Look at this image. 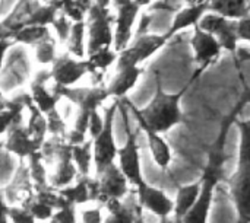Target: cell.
Masks as SVG:
<instances>
[{
  "label": "cell",
  "instance_id": "6da1fadb",
  "mask_svg": "<svg viewBox=\"0 0 250 223\" xmlns=\"http://www.w3.org/2000/svg\"><path fill=\"white\" fill-rule=\"evenodd\" d=\"M186 91L188 86L183 88L180 92L168 93L163 89L160 76H157L155 93L151 102L144 108H136L130 102H126V107L136 118L138 126L142 131L151 130L154 133L164 134L183 123L185 115L182 110V99Z\"/></svg>",
  "mask_w": 250,
  "mask_h": 223
},
{
  "label": "cell",
  "instance_id": "7a4b0ae2",
  "mask_svg": "<svg viewBox=\"0 0 250 223\" xmlns=\"http://www.w3.org/2000/svg\"><path fill=\"white\" fill-rule=\"evenodd\" d=\"M53 91L60 96V99H66L78 108V115L75 120V126L72 129L86 136H88L89 117L94 112H97L98 108L110 98L107 92V86L104 85L89 86V88H76V86L60 88L54 85Z\"/></svg>",
  "mask_w": 250,
  "mask_h": 223
},
{
  "label": "cell",
  "instance_id": "3957f363",
  "mask_svg": "<svg viewBox=\"0 0 250 223\" xmlns=\"http://www.w3.org/2000/svg\"><path fill=\"white\" fill-rule=\"evenodd\" d=\"M120 101H114L104 112V127L101 133L92 140V153H94V177L101 175L108 167L116 164L119 148L114 137V120L119 112Z\"/></svg>",
  "mask_w": 250,
  "mask_h": 223
},
{
  "label": "cell",
  "instance_id": "277c9868",
  "mask_svg": "<svg viewBox=\"0 0 250 223\" xmlns=\"http://www.w3.org/2000/svg\"><path fill=\"white\" fill-rule=\"evenodd\" d=\"M119 111L122 112L125 129H126V142L123 148L119 149L117 152V165L120 171L125 174L127 178L129 184L133 187H138L142 184L144 175H142V164H141V152H139V143H138V134L132 130L127 118V110L122 105H119Z\"/></svg>",
  "mask_w": 250,
  "mask_h": 223
},
{
  "label": "cell",
  "instance_id": "5b68a950",
  "mask_svg": "<svg viewBox=\"0 0 250 223\" xmlns=\"http://www.w3.org/2000/svg\"><path fill=\"white\" fill-rule=\"evenodd\" d=\"M86 29H88V44H86V56L105 48L113 47L114 41V29L113 23L116 16L111 15L108 7H103L95 4L88 12Z\"/></svg>",
  "mask_w": 250,
  "mask_h": 223
},
{
  "label": "cell",
  "instance_id": "8992f818",
  "mask_svg": "<svg viewBox=\"0 0 250 223\" xmlns=\"http://www.w3.org/2000/svg\"><path fill=\"white\" fill-rule=\"evenodd\" d=\"M168 41L166 34H142L136 35L127 48L119 53L116 69L123 67H138L141 63L152 57L160 51Z\"/></svg>",
  "mask_w": 250,
  "mask_h": 223
},
{
  "label": "cell",
  "instance_id": "52a82bcc",
  "mask_svg": "<svg viewBox=\"0 0 250 223\" xmlns=\"http://www.w3.org/2000/svg\"><path fill=\"white\" fill-rule=\"evenodd\" d=\"M229 188L237 212V223H250V159H237Z\"/></svg>",
  "mask_w": 250,
  "mask_h": 223
},
{
  "label": "cell",
  "instance_id": "ba28073f",
  "mask_svg": "<svg viewBox=\"0 0 250 223\" xmlns=\"http://www.w3.org/2000/svg\"><path fill=\"white\" fill-rule=\"evenodd\" d=\"M113 6L117 12L114 19L113 48L119 54L125 48H127L132 41V29L141 6L135 0H113Z\"/></svg>",
  "mask_w": 250,
  "mask_h": 223
},
{
  "label": "cell",
  "instance_id": "9c48e42d",
  "mask_svg": "<svg viewBox=\"0 0 250 223\" xmlns=\"http://www.w3.org/2000/svg\"><path fill=\"white\" fill-rule=\"evenodd\" d=\"M50 74L56 86L70 88L75 86L83 76L89 74V66L85 58L79 60L69 53H62L51 64Z\"/></svg>",
  "mask_w": 250,
  "mask_h": 223
},
{
  "label": "cell",
  "instance_id": "30bf717a",
  "mask_svg": "<svg viewBox=\"0 0 250 223\" xmlns=\"http://www.w3.org/2000/svg\"><path fill=\"white\" fill-rule=\"evenodd\" d=\"M237 20H230L227 18H223L220 15L207 12L198 26L211 34L221 45L223 50L229 51V53H236L237 51V45H239V37H237V26H236Z\"/></svg>",
  "mask_w": 250,
  "mask_h": 223
},
{
  "label": "cell",
  "instance_id": "8fae6325",
  "mask_svg": "<svg viewBox=\"0 0 250 223\" xmlns=\"http://www.w3.org/2000/svg\"><path fill=\"white\" fill-rule=\"evenodd\" d=\"M136 190V199H138V206L142 210H146L152 215H155L160 221L161 219H168L174 213V200L167 196V193L158 187H154L144 181Z\"/></svg>",
  "mask_w": 250,
  "mask_h": 223
},
{
  "label": "cell",
  "instance_id": "7c38bea8",
  "mask_svg": "<svg viewBox=\"0 0 250 223\" xmlns=\"http://www.w3.org/2000/svg\"><path fill=\"white\" fill-rule=\"evenodd\" d=\"M190 45L193 50L195 63L198 64V70L201 73L205 72L208 67H211L215 61H218L223 51L220 42L211 34L202 31L198 25L193 26Z\"/></svg>",
  "mask_w": 250,
  "mask_h": 223
},
{
  "label": "cell",
  "instance_id": "4fadbf2b",
  "mask_svg": "<svg viewBox=\"0 0 250 223\" xmlns=\"http://www.w3.org/2000/svg\"><path fill=\"white\" fill-rule=\"evenodd\" d=\"M100 183V197L98 204L104 206L111 200H125L129 194V181L120 171L117 164L108 167L101 175L97 177Z\"/></svg>",
  "mask_w": 250,
  "mask_h": 223
},
{
  "label": "cell",
  "instance_id": "5bb4252c",
  "mask_svg": "<svg viewBox=\"0 0 250 223\" xmlns=\"http://www.w3.org/2000/svg\"><path fill=\"white\" fill-rule=\"evenodd\" d=\"M54 164L56 169L53 174L48 175V184L56 190H62L72 186L79 174L72 159V146L66 140H62L59 143Z\"/></svg>",
  "mask_w": 250,
  "mask_h": 223
},
{
  "label": "cell",
  "instance_id": "9a60e30c",
  "mask_svg": "<svg viewBox=\"0 0 250 223\" xmlns=\"http://www.w3.org/2000/svg\"><path fill=\"white\" fill-rule=\"evenodd\" d=\"M48 80H51L50 69H41L35 73L29 86L31 101L44 115L57 110V105L62 101L60 96L47 86Z\"/></svg>",
  "mask_w": 250,
  "mask_h": 223
},
{
  "label": "cell",
  "instance_id": "2e32d148",
  "mask_svg": "<svg viewBox=\"0 0 250 223\" xmlns=\"http://www.w3.org/2000/svg\"><path fill=\"white\" fill-rule=\"evenodd\" d=\"M60 196L72 206H81L86 203H98L100 197V183L97 177L92 175H78L75 183L66 188L59 190Z\"/></svg>",
  "mask_w": 250,
  "mask_h": 223
},
{
  "label": "cell",
  "instance_id": "e0dca14e",
  "mask_svg": "<svg viewBox=\"0 0 250 223\" xmlns=\"http://www.w3.org/2000/svg\"><path fill=\"white\" fill-rule=\"evenodd\" d=\"M4 149L18 156L19 159H28L37 152L41 150V146L29 136L26 127L23 123L15 124L9 129L6 133V140H4Z\"/></svg>",
  "mask_w": 250,
  "mask_h": 223
},
{
  "label": "cell",
  "instance_id": "ac0fdd59",
  "mask_svg": "<svg viewBox=\"0 0 250 223\" xmlns=\"http://www.w3.org/2000/svg\"><path fill=\"white\" fill-rule=\"evenodd\" d=\"M32 193H34V186L31 181L28 165H23V162H21L13 180L3 191L4 199L9 206H18V203L22 204Z\"/></svg>",
  "mask_w": 250,
  "mask_h": 223
},
{
  "label": "cell",
  "instance_id": "d6986e66",
  "mask_svg": "<svg viewBox=\"0 0 250 223\" xmlns=\"http://www.w3.org/2000/svg\"><path fill=\"white\" fill-rule=\"evenodd\" d=\"M144 73L142 67H123L116 69V74L107 85V92L110 98L116 101H123L126 95L136 86L138 80Z\"/></svg>",
  "mask_w": 250,
  "mask_h": 223
},
{
  "label": "cell",
  "instance_id": "ffe728a7",
  "mask_svg": "<svg viewBox=\"0 0 250 223\" xmlns=\"http://www.w3.org/2000/svg\"><path fill=\"white\" fill-rule=\"evenodd\" d=\"M29 102V92H23L13 98H7L6 108L0 111V136L6 134L12 126L23 123V111L28 108Z\"/></svg>",
  "mask_w": 250,
  "mask_h": 223
},
{
  "label": "cell",
  "instance_id": "44dd1931",
  "mask_svg": "<svg viewBox=\"0 0 250 223\" xmlns=\"http://www.w3.org/2000/svg\"><path fill=\"white\" fill-rule=\"evenodd\" d=\"M208 12L227 18L230 20H242L250 16V0H208Z\"/></svg>",
  "mask_w": 250,
  "mask_h": 223
},
{
  "label": "cell",
  "instance_id": "7402d4cb",
  "mask_svg": "<svg viewBox=\"0 0 250 223\" xmlns=\"http://www.w3.org/2000/svg\"><path fill=\"white\" fill-rule=\"evenodd\" d=\"M144 133L146 136L148 148H149L154 164L160 169H167L173 161V152H171L168 142L163 137V134L154 133L151 130H144Z\"/></svg>",
  "mask_w": 250,
  "mask_h": 223
},
{
  "label": "cell",
  "instance_id": "603a6c76",
  "mask_svg": "<svg viewBox=\"0 0 250 223\" xmlns=\"http://www.w3.org/2000/svg\"><path fill=\"white\" fill-rule=\"evenodd\" d=\"M201 188H202L201 180L193 184L182 186L177 188L176 199H174V213H173L174 219L182 221L189 213V210L193 207V204L196 203L201 194Z\"/></svg>",
  "mask_w": 250,
  "mask_h": 223
},
{
  "label": "cell",
  "instance_id": "cb8c5ba5",
  "mask_svg": "<svg viewBox=\"0 0 250 223\" xmlns=\"http://www.w3.org/2000/svg\"><path fill=\"white\" fill-rule=\"evenodd\" d=\"M208 12V3L202 4V6H195V7H185L180 12H177V15L174 16L171 26L168 28V31L166 32V35L170 38H173L177 32L188 29L190 26H196L201 20V18Z\"/></svg>",
  "mask_w": 250,
  "mask_h": 223
},
{
  "label": "cell",
  "instance_id": "d4e9b609",
  "mask_svg": "<svg viewBox=\"0 0 250 223\" xmlns=\"http://www.w3.org/2000/svg\"><path fill=\"white\" fill-rule=\"evenodd\" d=\"M103 207L107 210L103 223H136L138 215L142 210L139 206L130 207L125 203V200H111Z\"/></svg>",
  "mask_w": 250,
  "mask_h": 223
},
{
  "label": "cell",
  "instance_id": "484cf974",
  "mask_svg": "<svg viewBox=\"0 0 250 223\" xmlns=\"http://www.w3.org/2000/svg\"><path fill=\"white\" fill-rule=\"evenodd\" d=\"M117 56L119 54L114 51L113 47H105V48H101V50L86 56L85 60L89 66V74L92 77L101 79L103 74L108 70V67L116 64Z\"/></svg>",
  "mask_w": 250,
  "mask_h": 223
},
{
  "label": "cell",
  "instance_id": "4316f807",
  "mask_svg": "<svg viewBox=\"0 0 250 223\" xmlns=\"http://www.w3.org/2000/svg\"><path fill=\"white\" fill-rule=\"evenodd\" d=\"M26 111L29 112V118H28V123L25 124L29 136L40 145L42 146V143L45 142L47 139V118L45 115L32 104V101L28 104V108Z\"/></svg>",
  "mask_w": 250,
  "mask_h": 223
},
{
  "label": "cell",
  "instance_id": "83f0119b",
  "mask_svg": "<svg viewBox=\"0 0 250 223\" xmlns=\"http://www.w3.org/2000/svg\"><path fill=\"white\" fill-rule=\"evenodd\" d=\"M85 31H86V20L73 22L70 35L66 42L67 53L73 56L75 58L83 60L86 57V48H85Z\"/></svg>",
  "mask_w": 250,
  "mask_h": 223
},
{
  "label": "cell",
  "instance_id": "f1b7e54d",
  "mask_svg": "<svg viewBox=\"0 0 250 223\" xmlns=\"http://www.w3.org/2000/svg\"><path fill=\"white\" fill-rule=\"evenodd\" d=\"M72 159L78 169L79 175H91L94 167V153H92V140L88 139L85 143L72 146Z\"/></svg>",
  "mask_w": 250,
  "mask_h": 223
},
{
  "label": "cell",
  "instance_id": "f546056e",
  "mask_svg": "<svg viewBox=\"0 0 250 223\" xmlns=\"http://www.w3.org/2000/svg\"><path fill=\"white\" fill-rule=\"evenodd\" d=\"M32 48H34L35 61L40 66H51L54 63L56 57L59 56V53H57V39L51 34H47Z\"/></svg>",
  "mask_w": 250,
  "mask_h": 223
},
{
  "label": "cell",
  "instance_id": "4dcf8cb0",
  "mask_svg": "<svg viewBox=\"0 0 250 223\" xmlns=\"http://www.w3.org/2000/svg\"><path fill=\"white\" fill-rule=\"evenodd\" d=\"M47 34H50L48 26H38V25H29L23 26L12 34V42L13 44H26L34 47L37 42H40Z\"/></svg>",
  "mask_w": 250,
  "mask_h": 223
},
{
  "label": "cell",
  "instance_id": "1f68e13d",
  "mask_svg": "<svg viewBox=\"0 0 250 223\" xmlns=\"http://www.w3.org/2000/svg\"><path fill=\"white\" fill-rule=\"evenodd\" d=\"M94 3L95 0H63L59 10L64 13L72 22H81L85 20V16Z\"/></svg>",
  "mask_w": 250,
  "mask_h": 223
},
{
  "label": "cell",
  "instance_id": "d6a6232c",
  "mask_svg": "<svg viewBox=\"0 0 250 223\" xmlns=\"http://www.w3.org/2000/svg\"><path fill=\"white\" fill-rule=\"evenodd\" d=\"M29 164H28V169H29V175H31V181L35 188L40 187H45L50 186L48 184V174H47V165L44 164L41 153L37 152L35 155H32L31 158H28Z\"/></svg>",
  "mask_w": 250,
  "mask_h": 223
},
{
  "label": "cell",
  "instance_id": "836d02e7",
  "mask_svg": "<svg viewBox=\"0 0 250 223\" xmlns=\"http://www.w3.org/2000/svg\"><path fill=\"white\" fill-rule=\"evenodd\" d=\"M45 118H47V134L50 137H59V139L66 140L69 129L66 126V121L60 115L59 110L51 111L50 114L45 115Z\"/></svg>",
  "mask_w": 250,
  "mask_h": 223
},
{
  "label": "cell",
  "instance_id": "e575fe53",
  "mask_svg": "<svg viewBox=\"0 0 250 223\" xmlns=\"http://www.w3.org/2000/svg\"><path fill=\"white\" fill-rule=\"evenodd\" d=\"M239 134H240V142H239V156L237 159H250V118L243 121H234Z\"/></svg>",
  "mask_w": 250,
  "mask_h": 223
},
{
  "label": "cell",
  "instance_id": "d590c367",
  "mask_svg": "<svg viewBox=\"0 0 250 223\" xmlns=\"http://www.w3.org/2000/svg\"><path fill=\"white\" fill-rule=\"evenodd\" d=\"M72 25H73V22H72L64 13H62V12L59 10V13H57V16H56L54 22L51 23V26H53V29H54V32H56V37H57L59 44H64V45H66L67 38H69V35H70Z\"/></svg>",
  "mask_w": 250,
  "mask_h": 223
},
{
  "label": "cell",
  "instance_id": "8d00e7d4",
  "mask_svg": "<svg viewBox=\"0 0 250 223\" xmlns=\"http://www.w3.org/2000/svg\"><path fill=\"white\" fill-rule=\"evenodd\" d=\"M7 219L10 223H37L32 213L23 206H9Z\"/></svg>",
  "mask_w": 250,
  "mask_h": 223
},
{
  "label": "cell",
  "instance_id": "74e56055",
  "mask_svg": "<svg viewBox=\"0 0 250 223\" xmlns=\"http://www.w3.org/2000/svg\"><path fill=\"white\" fill-rule=\"evenodd\" d=\"M104 222V213H103V206H95L91 209H85L81 213L79 223H103Z\"/></svg>",
  "mask_w": 250,
  "mask_h": 223
},
{
  "label": "cell",
  "instance_id": "f35d334b",
  "mask_svg": "<svg viewBox=\"0 0 250 223\" xmlns=\"http://www.w3.org/2000/svg\"><path fill=\"white\" fill-rule=\"evenodd\" d=\"M103 127H104V115H101L97 111V112H94L89 117V123H88V137L89 139H95L101 133Z\"/></svg>",
  "mask_w": 250,
  "mask_h": 223
},
{
  "label": "cell",
  "instance_id": "ab89813d",
  "mask_svg": "<svg viewBox=\"0 0 250 223\" xmlns=\"http://www.w3.org/2000/svg\"><path fill=\"white\" fill-rule=\"evenodd\" d=\"M237 26V37L239 41H245V42H250V16L237 20L236 22Z\"/></svg>",
  "mask_w": 250,
  "mask_h": 223
},
{
  "label": "cell",
  "instance_id": "60d3db41",
  "mask_svg": "<svg viewBox=\"0 0 250 223\" xmlns=\"http://www.w3.org/2000/svg\"><path fill=\"white\" fill-rule=\"evenodd\" d=\"M12 45H13V42H12L10 38H4V39L0 41V73H1V69H3V63H4L6 54H7V51L10 50Z\"/></svg>",
  "mask_w": 250,
  "mask_h": 223
},
{
  "label": "cell",
  "instance_id": "b9f144b4",
  "mask_svg": "<svg viewBox=\"0 0 250 223\" xmlns=\"http://www.w3.org/2000/svg\"><path fill=\"white\" fill-rule=\"evenodd\" d=\"M7 209H9V204L4 199L3 191L0 190V223H10L7 219Z\"/></svg>",
  "mask_w": 250,
  "mask_h": 223
},
{
  "label": "cell",
  "instance_id": "7bdbcfd3",
  "mask_svg": "<svg viewBox=\"0 0 250 223\" xmlns=\"http://www.w3.org/2000/svg\"><path fill=\"white\" fill-rule=\"evenodd\" d=\"M186 4H188V7H195V6H202V4H205L208 0H183Z\"/></svg>",
  "mask_w": 250,
  "mask_h": 223
},
{
  "label": "cell",
  "instance_id": "ee69618b",
  "mask_svg": "<svg viewBox=\"0 0 250 223\" xmlns=\"http://www.w3.org/2000/svg\"><path fill=\"white\" fill-rule=\"evenodd\" d=\"M4 38H12V34L9 29H6L3 25H1V20H0V41L4 39Z\"/></svg>",
  "mask_w": 250,
  "mask_h": 223
},
{
  "label": "cell",
  "instance_id": "f6af8a7d",
  "mask_svg": "<svg viewBox=\"0 0 250 223\" xmlns=\"http://www.w3.org/2000/svg\"><path fill=\"white\" fill-rule=\"evenodd\" d=\"M41 3H44V4H50V6H54L57 10H59V7H60V4H62V1L63 0H40Z\"/></svg>",
  "mask_w": 250,
  "mask_h": 223
},
{
  "label": "cell",
  "instance_id": "bcb514c9",
  "mask_svg": "<svg viewBox=\"0 0 250 223\" xmlns=\"http://www.w3.org/2000/svg\"><path fill=\"white\" fill-rule=\"evenodd\" d=\"M160 223H182V221H179V219H174L173 216L171 218H168V219H161Z\"/></svg>",
  "mask_w": 250,
  "mask_h": 223
},
{
  "label": "cell",
  "instance_id": "7dc6e473",
  "mask_svg": "<svg viewBox=\"0 0 250 223\" xmlns=\"http://www.w3.org/2000/svg\"><path fill=\"white\" fill-rule=\"evenodd\" d=\"M135 1H136L141 7H144V6H148L152 0H135Z\"/></svg>",
  "mask_w": 250,
  "mask_h": 223
},
{
  "label": "cell",
  "instance_id": "c3c4849f",
  "mask_svg": "<svg viewBox=\"0 0 250 223\" xmlns=\"http://www.w3.org/2000/svg\"><path fill=\"white\" fill-rule=\"evenodd\" d=\"M136 223H146L145 222V219H144V216H142V210H141V212H139V215H138Z\"/></svg>",
  "mask_w": 250,
  "mask_h": 223
},
{
  "label": "cell",
  "instance_id": "681fc988",
  "mask_svg": "<svg viewBox=\"0 0 250 223\" xmlns=\"http://www.w3.org/2000/svg\"><path fill=\"white\" fill-rule=\"evenodd\" d=\"M249 12H250V3H249Z\"/></svg>",
  "mask_w": 250,
  "mask_h": 223
},
{
  "label": "cell",
  "instance_id": "f907efd6",
  "mask_svg": "<svg viewBox=\"0 0 250 223\" xmlns=\"http://www.w3.org/2000/svg\"><path fill=\"white\" fill-rule=\"evenodd\" d=\"M37 223H38V222H37Z\"/></svg>",
  "mask_w": 250,
  "mask_h": 223
}]
</instances>
